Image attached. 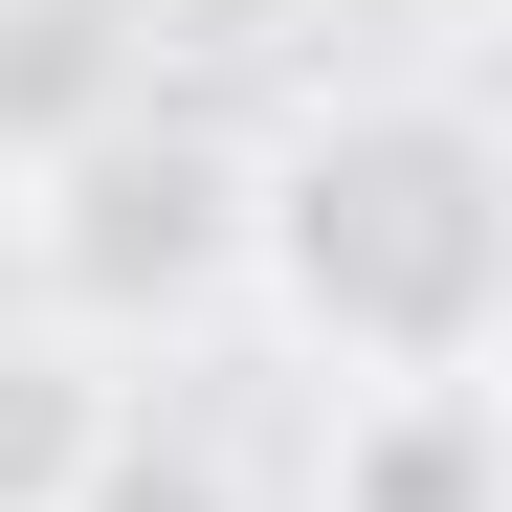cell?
I'll return each mask as SVG.
<instances>
[{
    "instance_id": "8992f818",
    "label": "cell",
    "mask_w": 512,
    "mask_h": 512,
    "mask_svg": "<svg viewBox=\"0 0 512 512\" xmlns=\"http://www.w3.org/2000/svg\"><path fill=\"white\" fill-rule=\"evenodd\" d=\"M67 512H245V490H223L201 446H112V468H90V490H67Z\"/></svg>"
},
{
    "instance_id": "52a82bcc",
    "label": "cell",
    "mask_w": 512,
    "mask_h": 512,
    "mask_svg": "<svg viewBox=\"0 0 512 512\" xmlns=\"http://www.w3.org/2000/svg\"><path fill=\"white\" fill-rule=\"evenodd\" d=\"M446 23H490V0H446Z\"/></svg>"
},
{
    "instance_id": "7a4b0ae2",
    "label": "cell",
    "mask_w": 512,
    "mask_h": 512,
    "mask_svg": "<svg viewBox=\"0 0 512 512\" xmlns=\"http://www.w3.org/2000/svg\"><path fill=\"white\" fill-rule=\"evenodd\" d=\"M0 223H23V290H45L67 357H156V334L245 312V156L179 134V112H112V134L23 156Z\"/></svg>"
},
{
    "instance_id": "6da1fadb",
    "label": "cell",
    "mask_w": 512,
    "mask_h": 512,
    "mask_svg": "<svg viewBox=\"0 0 512 512\" xmlns=\"http://www.w3.org/2000/svg\"><path fill=\"white\" fill-rule=\"evenodd\" d=\"M245 312L334 379H490L512 334V156L468 90H312L245 156Z\"/></svg>"
},
{
    "instance_id": "3957f363",
    "label": "cell",
    "mask_w": 512,
    "mask_h": 512,
    "mask_svg": "<svg viewBox=\"0 0 512 512\" xmlns=\"http://www.w3.org/2000/svg\"><path fill=\"white\" fill-rule=\"evenodd\" d=\"M312 512H512V423H490V379H334Z\"/></svg>"
},
{
    "instance_id": "5b68a950",
    "label": "cell",
    "mask_w": 512,
    "mask_h": 512,
    "mask_svg": "<svg viewBox=\"0 0 512 512\" xmlns=\"http://www.w3.org/2000/svg\"><path fill=\"white\" fill-rule=\"evenodd\" d=\"M134 112V45H112V0H0V179L67 134H112Z\"/></svg>"
},
{
    "instance_id": "277c9868",
    "label": "cell",
    "mask_w": 512,
    "mask_h": 512,
    "mask_svg": "<svg viewBox=\"0 0 512 512\" xmlns=\"http://www.w3.org/2000/svg\"><path fill=\"white\" fill-rule=\"evenodd\" d=\"M112 446H134V379H112V357H67V334L23 312V334H0V512H67Z\"/></svg>"
}]
</instances>
